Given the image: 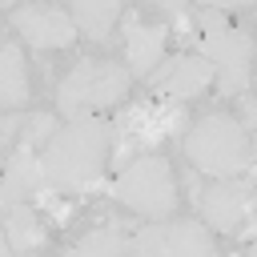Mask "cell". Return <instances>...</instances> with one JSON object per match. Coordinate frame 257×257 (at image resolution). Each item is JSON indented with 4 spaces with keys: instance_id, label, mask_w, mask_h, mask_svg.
Returning a JSON list of instances; mask_svg holds the SVG:
<instances>
[{
    "instance_id": "1",
    "label": "cell",
    "mask_w": 257,
    "mask_h": 257,
    "mask_svg": "<svg viewBox=\"0 0 257 257\" xmlns=\"http://www.w3.org/2000/svg\"><path fill=\"white\" fill-rule=\"evenodd\" d=\"M112 124L84 116L72 124H56L40 153V177L52 193H88L100 181V169L108 161Z\"/></svg>"
},
{
    "instance_id": "2",
    "label": "cell",
    "mask_w": 257,
    "mask_h": 257,
    "mask_svg": "<svg viewBox=\"0 0 257 257\" xmlns=\"http://www.w3.org/2000/svg\"><path fill=\"white\" fill-rule=\"evenodd\" d=\"M185 157H189L193 169L209 173L213 181L241 177L253 165L249 133L229 112H209L197 124H189V133H185Z\"/></svg>"
},
{
    "instance_id": "3",
    "label": "cell",
    "mask_w": 257,
    "mask_h": 257,
    "mask_svg": "<svg viewBox=\"0 0 257 257\" xmlns=\"http://www.w3.org/2000/svg\"><path fill=\"white\" fill-rule=\"evenodd\" d=\"M128 68L116 60H76L72 72L56 84V108L68 120H84L88 112L116 104L128 92Z\"/></svg>"
},
{
    "instance_id": "4",
    "label": "cell",
    "mask_w": 257,
    "mask_h": 257,
    "mask_svg": "<svg viewBox=\"0 0 257 257\" xmlns=\"http://www.w3.org/2000/svg\"><path fill=\"white\" fill-rule=\"evenodd\" d=\"M112 197H116L124 209H133V213H141V217H149V221L173 217V209H177V181H173L169 161L157 157V153L137 157V161L124 165L120 177L112 181Z\"/></svg>"
},
{
    "instance_id": "5",
    "label": "cell",
    "mask_w": 257,
    "mask_h": 257,
    "mask_svg": "<svg viewBox=\"0 0 257 257\" xmlns=\"http://www.w3.org/2000/svg\"><path fill=\"white\" fill-rule=\"evenodd\" d=\"M197 20H201V28H205V36L197 40V56H205V60L213 64V72H221V76H217V92H221V96L245 92V84H249V56H253L249 32L229 28L225 16L213 12V8H201Z\"/></svg>"
},
{
    "instance_id": "6",
    "label": "cell",
    "mask_w": 257,
    "mask_h": 257,
    "mask_svg": "<svg viewBox=\"0 0 257 257\" xmlns=\"http://www.w3.org/2000/svg\"><path fill=\"white\" fill-rule=\"evenodd\" d=\"M177 128H185L181 104H169V108L133 104V108H124V112L116 116V128H112V133H116V165L124 169L137 149H153V145H161V137H169V133H177Z\"/></svg>"
},
{
    "instance_id": "7",
    "label": "cell",
    "mask_w": 257,
    "mask_h": 257,
    "mask_svg": "<svg viewBox=\"0 0 257 257\" xmlns=\"http://www.w3.org/2000/svg\"><path fill=\"white\" fill-rule=\"evenodd\" d=\"M128 249L137 257H217V245L205 225L197 221H173V225H145Z\"/></svg>"
},
{
    "instance_id": "8",
    "label": "cell",
    "mask_w": 257,
    "mask_h": 257,
    "mask_svg": "<svg viewBox=\"0 0 257 257\" xmlns=\"http://www.w3.org/2000/svg\"><path fill=\"white\" fill-rule=\"evenodd\" d=\"M249 201H253V185L245 177H225V181H213L209 189L197 193L201 217L221 233H249V225H245Z\"/></svg>"
},
{
    "instance_id": "9",
    "label": "cell",
    "mask_w": 257,
    "mask_h": 257,
    "mask_svg": "<svg viewBox=\"0 0 257 257\" xmlns=\"http://www.w3.org/2000/svg\"><path fill=\"white\" fill-rule=\"evenodd\" d=\"M12 28L32 44V48H68L76 28L68 20V12L60 8H44V4H28L12 12Z\"/></svg>"
},
{
    "instance_id": "10",
    "label": "cell",
    "mask_w": 257,
    "mask_h": 257,
    "mask_svg": "<svg viewBox=\"0 0 257 257\" xmlns=\"http://www.w3.org/2000/svg\"><path fill=\"white\" fill-rule=\"evenodd\" d=\"M213 80V64L205 60V56H173V60H165L161 68H153L149 72V84L157 88V92H165V96H173V100H189V96H197V92H205V84Z\"/></svg>"
},
{
    "instance_id": "11",
    "label": "cell",
    "mask_w": 257,
    "mask_h": 257,
    "mask_svg": "<svg viewBox=\"0 0 257 257\" xmlns=\"http://www.w3.org/2000/svg\"><path fill=\"white\" fill-rule=\"evenodd\" d=\"M36 193H44V177H40V157L28 141L16 145V153L8 157L4 173H0V209L12 205H28Z\"/></svg>"
},
{
    "instance_id": "12",
    "label": "cell",
    "mask_w": 257,
    "mask_h": 257,
    "mask_svg": "<svg viewBox=\"0 0 257 257\" xmlns=\"http://www.w3.org/2000/svg\"><path fill=\"white\" fill-rule=\"evenodd\" d=\"M165 36H169L165 24H145V20H137V16L124 20V56H128V76L149 80V72H153L157 60H161Z\"/></svg>"
},
{
    "instance_id": "13",
    "label": "cell",
    "mask_w": 257,
    "mask_h": 257,
    "mask_svg": "<svg viewBox=\"0 0 257 257\" xmlns=\"http://www.w3.org/2000/svg\"><path fill=\"white\" fill-rule=\"evenodd\" d=\"M68 20H72L76 32H84L96 44H104L112 36V24L120 20V4L116 0H80V4H72Z\"/></svg>"
},
{
    "instance_id": "14",
    "label": "cell",
    "mask_w": 257,
    "mask_h": 257,
    "mask_svg": "<svg viewBox=\"0 0 257 257\" xmlns=\"http://www.w3.org/2000/svg\"><path fill=\"white\" fill-rule=\"evenodd\" d=\"M28 104V72L20 44H0V108H24Z\"/></svg>"
},
{
    "instance_id": "15",
    "label": "cell",
    "mask_w": 257,
    "mask_h": 257,
    "mask_svg": "<svg viewBox=\"0 0 257 257\" xmlns=\"http://www.w3.org/2000/svg\"><path fill=\"white\" fill-rule=\"evenodd\" d=\"M4 241L12 253H32L44 245V229L32 213V205H12L4 209Z\"/></svg>"
},
{
    "instance_id": "16",
    "label": "cell",
    "mask_w": 257,
    "mask_h": 257,
    "mask_svg": "<svg viewBox=\"0 0 257 257\" xmlns=\"http://www.w3.org/2000/svg\"><path fill=\"white\" fill-rule=\"evenodd\" d=\"M124 249H128L124 233H120L116 225H104V229L84 233V237H80L64 257H124Z\"/></svg>"
},
{
    "instance_id": "17",
    "label": "cell",
    "mask_w": 257,
    "mask_h": 257,
    "mask_svg": "<svg viewBox=\"0 0 257 257\" xmlns=\"http://www.w3.org/2000/svg\"><path fill=\"white\" fill-rule=\"evenodd\" d=\"M52 128H56V116H48V112H32V116L24 120V128H20V141H28V145H36L40 137L48 141Z\"/></svg>"
},
{
    "instance_id": "18",
    "label": "cell",
    "mask_w": 257,
    "mask_h": 257,
    "mask_svg": "<svg viewBox=\"0 0 257 257\" xmlns=\"http://www.w3.org/2000/svg\"><path fill=\"white\" fill-rule=\"evenodd\" d=\"M169 16H173V24H177V32L181 36H193V12L185 8V4H161Z\"/></svg>"
},
{
    "instance_id": "19",
    "label": "cell",
    "mask_w": 257,
    "mask_h": 257,
    "mask_svg": "<svg viewBox=\"0 0 257 257\" xmlns=\"http://www.w3.org/2000/svg\"><path fill=\"white\" fill-rule=\"evenodd\" d=\"M241 128H245V133L253 128V100H249V96H241Z\"/></svg>"
},
{
    "instance_id": "20",
    "label": "cell",
    "mask_w": 257,
    "mask_h": 257,
    "mask_svg": "<svg viewBox=\"0 0 257 257\" xmlns=\"http://www.w3.org/2000/svg\"><path fill=\"white\" fill-rule=\"evenodd\" d=\"M12 128H16V120H12V116H8V120H0V149H4V141H8V133H12Z\"/></svg>"
},
{
    "instance_id": "21",
    "label": "cell",
    "mask_w": 257,
    "mask_h": 257,
    "mask_svg": "<svg viewBox=\"0 0 257 257\" xmlns=\"http://www.w3.org/2000/svg\"><path fill=\"white\" fill-rule=\"evenodd\" d=\"M0 257H16V253L8 249V241H4V233H0Z\"/></svg>"
}]
</instances>
